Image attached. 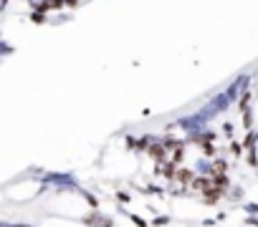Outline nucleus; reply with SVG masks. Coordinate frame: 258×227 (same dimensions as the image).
Wrapping results in <instances>:
<instances>
[{
	"label": "nucleus",
	"mask_w": 258,
	"mask_h": 227,
	"mask_svg": "<svg viewBox=\"0 0 258 227\" xmlns=\"http://www.w3.org/2000/svg\"><path fill=\"white\" fill-rule=\"evenodd\" d=\"M43 227H76V224H71V222H61V219H51V222H46Z\"/></svg>",
	"instance_id": "obj_1"
}]
</instances>
